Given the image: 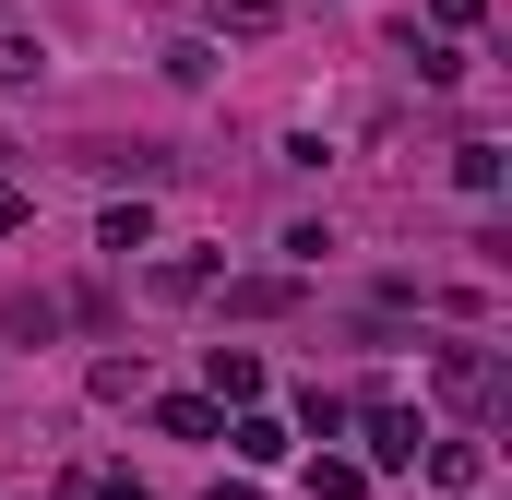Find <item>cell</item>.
Here are the masks:
<instances>
[{
    "label": "cell",
    "instance_id": "277c9868",
    "mask_svg": "<svg viewBox=\"0 0 512 500\" xmlns=\"http://www.w3.org/2000/svg\"><path fill=\"white\" fill-rule=\"evenodd\" d=\"M215 393H262V358H251V346H215Z\"/></svg>",
    "mask_w": 512,
    "mask_h": 500
},
{
    "label": "cell",
    "instance_id": "5b68a950",
    "mask_svg": "<svg viewBox=\"0 0 512 500\" xmlns=\"http://www.w3.org/2000/svg\"><path fill=\"white\" fill-rule=\"evenodd\" d=\"M0 84H36V36H0Z\"/></svg>",
    "mask_w": 512,
    "mask_h": 500
},
{
    "label": "cell",
    "instance_id": "3957f363",
    "mask_svg": "<svg viewBox=\"0 0 512 500\" xmlns=\"http://www.w3.org/2000/svg\"><path fill=\"white\" fill-rule=\"evenodd\" d=\"M429 477H441V489H477V477H489V453H477V441H441V465H429Z\"/></svg>",
    "mask_w": 512,
    "mask_h": 500
},
{
    "label": "cell",
    "instance_id": "7a4b0ae2",
    "mask_svg": "<svg viewBox=\"0 0 512 500\" xmlns=\"http://www.w3.org/2000/svg\"><path fill=\"white\" fill-rule=\"evenodd\" d=\"M96 239H108V250H120V262H131V250L155 239V215H143V203H108V215H96Z\"/></svg>",
    "mask_w": 512,
    "mask_h": 500
},
{
    "label": "cell",
    "instance_id": "6da1fadb",
    "mask_svg": "<svg viewBox=\"0 0 512 500\" xmlns=\"http://www.w3.org/2000/svg\"><path fill=\"white\" fill-rule=\"evenodd\" d=\"M370 453H382V465H417V417H405V405H370Z\"/></svg>",
    "mask_w": 512,
    "mask_h": 500
}]
</instances>
